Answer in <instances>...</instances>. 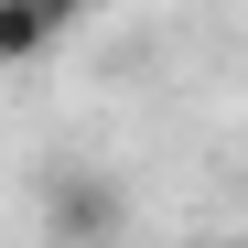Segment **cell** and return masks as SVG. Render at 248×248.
<instances>
[{
	"label": "cell",
	"mask_w": 248,
	"mask_h": 248,
	"mask_svg": "<svg viewBox=\"0 0 248 248\" xmlns=\"http://www.w3.org/2000/svg\"><path fill=\"white\" fill-rule=\"evenodd\" d=\"M44 227H54V248H119L130 194H119L108 173H54L44 184Z\"/></svg>",
	"instance_id": "obj_1"
},
{
	"label": "cell",
	"mask_w": 248,
	"mask_h": 248,
	"mask_svg": "<svg viewBox=\"0 0 248 248\" xmlns=\"http://www.w3.org/2000/svg\"><path fill=\"white\" fill-rule=\"evenodd\" d=\"M87 11H119V0H54V22H65V32L87 22Z\"/></svg>",
	"instance_id": "obj_3"
},
{
	"label": "cell",
	"mask_w": 248,
	"mask_h": 248,
	"mask_svg": "<svg viewBox=\"0 0 248 248\" xmlns=\"http://www.w3.org/2000/svg\"><path fill=\"white\" fill-rule=\"evenodd\" d=\"M54 44H65L54 0H0V65H32V54H54Z\"/></svg>",
	"instance_id": "obj_2"
}]
</instances>
